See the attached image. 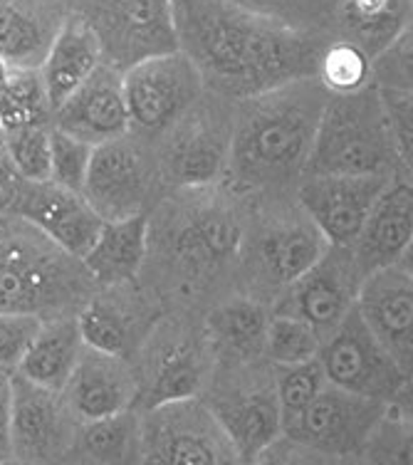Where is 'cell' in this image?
<instances>
[{
    "label": "cell",
    "mask_w": 413,
    "mask_h": 465,
    "mask_svg": "<svg viewBox=\"0 0 413 465\" xmlns=\"http://www.w3.org/2000/svg\"><path fill=\"white\" fill-rule=\"evenodd\" d=\"M77 426L63 394L13 374V465H64Z\"/></svg>",
    "instance_id": "cell-16"
},
{
    "label": "cell",
    "mask_w": 413,
    "mask_h": 465,
    "mask_svg": "<svg viewBox=\"0 0 413 465\" xmlns=\"http://www.w3.org/2000/svg\"><path fill=\"white\" fill-rule=\"evenodd\" d=\"M92 153H94V146L53 129V173H50V181H54L57 186L82 193L84 181H87V171H90Z\"/></svg>",
    "instance_id": "cell-38"
},
{
    "label": "cell",
    "mask_w": 413,
    "mask_h": 465,
    "mask_svg": "<svg viewBox=\"0 0 413 465\" xmlns=\"http://www.w3.org/2000/svg\"><path fill=\"white\" fill-rule=\"evenodd\" d=\"M261 206L265 213L261 218L251 215L241 262L251 287L245 295L261 302H265L262 297L268 295L272 302H278L297 280L315 268L332 245L324 241L320 228L297 201L272 198L262 201Z\"/></svg>",
    "instance_id": "cell-6"
},
{
    "label": "cell",
    "mask_w": 413,
    "mask_h": 465,
    "mask_svg": "<svg viewBox=\"0 0 413 465\" xmlns=\"http://www.w3.org/2000/svg\"><path fill=\"white\" fill-rule=\"evenodd\" d=\"M10 3H13V0H0V10H3V8H8Z\"/></svg>",
    "instance_id": "cell-49"
},
{
    "label": "cell",
    "mask_w": 413,
    "mask_h": 465,
    "mask_svg": "<svg viewBox=\"0 0 413 465\" xmlns=\"http://www.w3.org/2000/svg\"><path fill=\"white\" fill-rule=\"evenodd\" d=\"M124 97L132 134L156 143L206 97V84L196 64L176 50L129 67Z\"/></svg>",
    "instance_id": "cell-12"
},
{
    "label": "cell",
    "mask_w": 413,
    "mask_h": 465,
    "mask_svg": "<svg viewBox=\"0 0 413 465\" xmlns=\"http://www.w3.org/2000/svg\"><path fill=\"white\" fill-rule=\"evenodd\" d=\"M70 10L90 23L104 63L122 74L149 57L179 50L173 0H73Z\"/></svg>",
    "instance_id": "cell-11"
},
{
    "label": "cell",
    "mask_w": 413,
    "mask_h": 465,
    "mask_svg": "<svg viewBox=\"0 0 413 465\" xmlns=\"http://www.w3.org/2000/svg\"><path fill=\"white\" fill-rule=\"evenodd\" d=\"M30 181L23 179L8 156L0 159V215H15L20 208V201L25 196Z\"/></svg>",
    "instance_id": "cell-44"
},
{
    "label": "cell",
    "mask_w": 413,
    "mask_h": 465,
    "mask_svg": "<svg viewBox=\"0 0 413 465\" xmlns=\"http://www.w3.org/2000/svg\"><path fill=\"white\" fill-rule=\"evenodd\" d=\"M317 80L329 94H354L374 82V60L349 40H334L324 45Z\"/></svg>",
    "instance_id": "cell-33"
},
{
    "label": "cell",
    "mask_w": 413,
    "mask_h": 465,
    "mask_svg": "<svg viewBox=\"0 0 413 465\" xmlns=\"http://www.w3.org/2000/svg\"><path fill=\"white\" fill-rule=\"evenodd\" d=\"M322 340L312 327L292 314H270L265 337V361L272 367H297L320 357Z\"/></svg>",
    "instance_id": "cell-34"
},
{
    "label": "cell",
    "mask_w": 413,
    "mask_h": 465,
    "mask_svg": "<svg viewBox=\"0 0 413 465\" xmlns=\"http://www.w3.org/2000/svg\"><path fill=\"white\" fill-rule=\"evenodd\" d=\"M149 248V213L104 223L94 248L82 260L99 290L134 285L142 278Z\"/></svg>",
    "instance_id": "cell-28"
},
{
    "label": "cell",
    "mask_w": 413,
    "mask_h": 465,
    "mask_svg": "<svg viewBox=\"0 0 413 465\" xmlns=\"http://www.w3.org/2000/svg\"><path fill=\"white\" fill-rule=\"evenodd\" d=\"M54 109L40 70H13L0 77V129L53 126Z\"/></svg>",
    "instance_id": "cell-32"
},
{
    "label": "cell",
    "mask_w": 413,
    "mask_h": 465,
    "mask_svg": "<svg viewBox=\"0 0 413 465\" xmlns=\"http://www.w3.org/2000/svg\"><path fill=\"white\" fill-rule=\"evenodd\" d=\"M70 15L64 0H13L0 10V63L40 70Z\"/></svg>",
    "instance_id": "cell-25"
},
{
    "label": "cell",
    "mask_w": 413,
    "mask_h": 465,
    "mask_svg": "<svg viewBox=\"0 0 413 465\" xmlns=\"http://www.w3.org/2000/svg\"><path fill=\"white\" fill-rule=\"evenodd\" d=\"M344 40H349L377 63L413 25V0H334Z\"/></svg>",
    "instance_id": "cell-30"
},
{
    "label": "cell",
    "mask_w": 413,
    "mask_h": 465,
    "mask_svg": "<svg viewBox=\"0 0 413 465\" xmlns=\"http://www.w3.org/2000/svg\"><path fill=\"white\" fill-rule=\"evenodd\" d=\"M97 282L80 258L27 223L0 215V312L40 317H77L97 295Z\"/></svg>",
    "instance_id": "cell-4"
},
{
    "label": "cell",
    "mask_w": 413,
    "mask_h": 465,
    "mask_svg": "<svg viewBox=\"0 0 413 465\" xmlns=\"http://www.w3.org/2000/svg\"><path fill=\"white\" fill-rule=\"evenodd\" d=\"M320 361L332 386L388 406L406 384V376L398 371L387 349L379 344L357 307L334 334L322 341Z\"/></svg>",
    "instance_id": "cell-15"
},
{
    "label": "cell",
    "mask_w": 413,
    "mask_h": 465,
    "mask_svg": "<svg viewBox=\"0 0 413 465\" xmlns=\"http://www.w3.org/2000/svg\"><path fill=\"white\" fill-rule=\"evenodd\" d=\"M144 413L124 411L97 420H80L64 465H142Z\"/></svg>",
    "instance_id": "cell-29"
},
{
    "label": "cell",
    "mask_w": 413,
    "mask_h": 465,
    "mask_svg": "<svg viewBox=\"0 0 413 465\" xmlns=\"http://www.w3.org/2000/svg\"><path fill=\"white\" fill-rule=\"evenodd\" d=\"M63 399L77 420L134 411L139 403V376L132 359L84 347Z\"/></svg>",
    "instance_id": "cell-21"
},
{
    "label": "cell",
    "mask_w": 413,
    "mask_h": 465,
    "mask_svg": "<svg viewBox=\"0 0 413 465\" xmlns=\"http://www.w3.org/2000/svg\"><path fill=\"white\" fill-rule=\"evenodd\" d=\"M396 268L401 270V272H406V275L413 280V238L411 242H408V248L404 251V255H401V260L396 262Z\"/></svg>",
    "instance_id": "cell-47"
},
{
    "label": "cell",
    "mask_w": 413,
    "mask_h": 465,
    "mask_svg": "<svg viewBox=\"0 0 413 465\" xmlns=\"http://www.w3.org/2000/svg\"><path fill=\"white\" fill-rule=\"evenodd\" d=\"M357 310L387 349L398 371L413 376V280L398 268L381 270L361 282Z\"/></svg>",
    "instance_id": "cell-22"
},
{
    "label": "cell",
    "mask_w": 413,
    "mask_h": 465,
    "mask_svg": "<svg viewBox=\"0 0 413 465\" xmlns=\"http://www.w3.org/2000/svg\"><path fill=\"white\" fill-rule=\"evenodd\" d=\"M270 312L251 295H228L208 310L203 334L213 364H252L265 359Z\"/></svg>",
    "instance_id": "cell-26"
},
{
    "label": "cell",
    "mask_w": 413,
    "mask_h": 465,
    "mask_svg": "<svg viewBox=\"0 0 413 465\" xmlns=\"http://www.w3.org/2000/svg\"><path fill=\"white\" fill-rule=\"evenodd\" d=\"M379 90H381V102L387 109L401 169L413 173V92L391 90V87H379Z\"/></svg>",
    "instance_id": "cell-40"
},
{
    "label": "cell",
    "mask_w": 413,
    "mask_h": 465,
    "mask_svg": "<svg viewBox=\"0 0 413 465\" xmlns=\"http://www.w3.org/2000/svg\"><path fill=\"white\" fill-rule=\"evenodd\" d=\"M248 465H327V458L282 433L275 443H270Z\"/></svg>",
    "instance_id": "cell-42"
},
{
    "label": "cell",
    "mask_w": 413,
    "mask_h": 465,
    "mask_svg": "<svg viewBox=\"0 0 413 465\" xmlns=\"http://www.w3.org/2000/svg\"><path fill=\"white\" fill-rule=\"evenodd\" d=\"M8 159L30 183L50 181L53 173V126H23L5 132Z\"/></svg>",
    "instance_id": "cell-36"
},
{
    "label": "cell",
    "mask_w": 413,
    "mask_h": 465,
    "mask_svg": "<svg viewBox=\"0 0 413 465\" xmlns=\"http://www.w3.org/2000/svg\"><path fill=\"white\" fill-rule=\"evenodd\" d=\"M142 465H245L203 399L144 413Z\"/></svg>",
    "instance_id": "cell-13"
},
{
    "label": "cell",
    "mask_w": 413,
    "mask_h": 465,
    "mask_svg": "<svg viewBox=\"0 0 413 465\" xmlns=\"http://www.w3.org/2000/svg\"><path fill=\"white\" fill-rule=\"evenodd\" d=\"M13 374L0 371V465H13Z\"/></svg>",
    "instance_id": "cell-45"
},
{
    "label": "cell",
    "mask_w": 413,
    "mask_h": 465,
    "mask_svg": "<svg viewBox=\"0 0 413 465\" xmlns=\"http://www.w3.org/2000/svg\"><path fill=\"white\" fill-rule=\"evenodd\" d=\"M388 409L391 406L384 401L327 384L282 433L324 458L359 456L387 419Z\"/></svg>",
    "instance_id": "cell-14"
},
{
    "label": "cell",
    "mask_w": 413,
    "mask_h": 465,
    "mask_svg": "<svg viewBox=\"0 0 413 465\" xmlns=\"http://www.w3.org/2000/svg\"><path fill=\"white\" fill-rule=\"evenodd\" d=\"M82 193L104 223L152 213L166 193L153 143L126 134L94 146Z\"/></svg>",
    "instance_id": "cell-10"
},
{
    "label": "cell",
    "mask_w": 413,
    "mask_h": 465,
    "mask_svg": "<svg viewBox=\"0 0 413 465\" xmlns=\"http://www.w3.org/2000/svg\"><path fill=\"white\" fill-rule=\"evenodd\" d=\"M413 238V173L398 169L379 196L364 231L351 245L361 278L396 268Z\"/></svg>",
    "instance_id": "cell-24"
},
{
    "label": "cell",
    "mask_w": 413,
    "mask_h": 465,
    "mask_svg": "<svg viewBox=\"0 0 413 465\" xmlns=\"http://www.w3.org/2000/svg\"><path fill=\"white\" fill-rule=\"evenodd\" d=\"M179 50L206 92L243 102L317 77L324 45L302 27L235 0H173Z\"/></svg>",
    "instance_id": "cell-1"
},
{
    "label": "cell",
    "mask_w": 413,
    "mask_h": 465,
    "mask_svg": "<svg viewBox=\"0 0 413 465\" xmlns=\"http://www.w3.org/2000/svg\"><path fill=\"white\" fill-rule=\"evenodd\" d=\"M15 215L25 218L63 251L80 260L87 258L104 228V221L84 193L57 186L54 181L30 183Z\"/></svg>",
    "instance_id": "cell-23"
},
{
    "label": "cell",
    "mask_w": 413,
    "mask_h": 465,
    "mask_svg": "<svg viewBox=\"0 0 413 465\" xmlns=\"http://www.w3.org/2000/svg\"><path fill=\"white\" fill-rule=\"evenodd\" d=\"M329 92L317 77L233 102L225 186L248 201L285 198L307 179Z\"/></svg>",
    "instance_id": "cell-3"
},
{
    "label": "cell",
    "mask_w": 413,
    "mask_h": 465,
    "mask_svg": "<svg viewBox=\"0 0 413 465\" xmlns=\"http://www.w3.org/2000/svg\"><path fill=\"white\" fill-rule=\"evenodd\" d=\"M235 3H241V5H248L252 10H261V13H268L272 18H280L290 23V25L302 27L300 25V20H307L312 13L310 10H315L322 5V0H235ZM305 30V27H302ZM310 33V30H307Z\"/></svg>",
    "instance_id": "cell-43"
},
{
    "label": "cell",
    "mask_w": 413,
    "mask_h": 465,
    "mask_svg": "<svg viewBox=\"0 0 413 465\" xmlns=\"http://www.w3.org/2000/svg\"><path fill=\"white\" fill-rule=\"evenodd\" d=\"M359 268L349 248H329L315 268L275 302V312L292 314L327 340L357 307L361 290Z\"/></svg>",
    "instance_id": "cell-18"
},
{
    "label": "cell",
    "mask_w": 413,
    "mask_h": 465,
    "mask_svg": "<svg viewBox=\"0 0 413 465\" xmlns=\"http://www.w3.org/2000/svg\"><path fill=\"white\" fill-rule=\"evenodd\" d=\"M252 208L218 183L166 191L149 213V248L139 285L159 307L198 302L238 272Z\"/></svg>",
    "instance_id": "cell-2"
},
{
    "label": "cell",
    "mask_w": 413,
    "mask_h": 465,
    "mask_svg": "<svg viewBox=\"0 0 413 465\" xmlns=\"http://www.w3.org/2000/svg\"><path fill=\"white\" fill-rule=\"evenodd\" d=\"M201 399L245 465L282 436L275 367L262 369V361L218 364Z\"/></svg>",
    "instance_id": "cell-8"
},
{
    "label": "cell",
    "mask_w": 413,
    "mask_h": 465,
    "mask_svg": "<svg viewBox=\"0 0 413 465\" xmlns=\"http://www.w3.org/2000/svg\"><path fill=\"white\" fill-rule=\"evenodd\" d=\"M398 169L401 162L377 82L354 94H329L307 176H367Z\"/></svg>",
    "instance_id": "cell-5"
},
{
    "label": "cell",
    "mask_w": 413,
    "mask_h": 465,
    "mask_svg": "<svg viewBox=\"0 0 413 465\" xmlns=\"http://www.w3.org/2000/svg\"><path fill=\"white\" fill-rule=\"evenodd\" d=\"M233 142V102L206 97L153 143L166 191L208 188L225 181Z\"/></svg>",
    "instance_id": "cell-9"
},
{
    "label": "cell",
    "mask_w": 413,
    "mask_h": 465,
    "mask_svg": "<svg viewBox=\"0 0 413 465\" xmlns=\"http://www.w3.org/2000/svg\"><path fill=\"white\" fill-rule=\"evenodd\" d=\"M132 364L139 376L136 411L142 413L201 399L216 367L203 327H193L183 312H163L136 349Z\"/></svg>",
    "instance_id": "cell-7"
},
{
    "label": "cell",
    "mask_w": 413,
    "mask_h": 465,
    "mask_svg": "<svg viewBox=\"0 0 413 465\" xmlns=\"http://www.w3.org/2000/svg\"><path fill=\"white\" fill-rule=\"evenodd\" d=\"M8 156V143H5V132L0 129V159H5Z\"/></svg>",
    "instance_id": "cell-48"
},
{
    "label": "cell",
    "mask_w": 413,
    "mask_h": 465,
    "mask_svg": "<svg viewBox=\"0 0 413 465\" xmlns=\"http://www.w3.org/2000/svg\"><path fill=\"white\" fill-rule=\"evenodd\" d=\"M43 327L40 317L0 312V371L15 374Z\"/></svg>",
    "instance_id": "cell-39"
},
{
    "label": "cell",
    "mask_w": 413,
    "mask_h": 465,
    "mask_svg": "<svg viewBox=\"0 0 413 465\" xmlns=\"http://www.w3.org/2000/svg\"><path fill=\"white\" fill-rule=\"evenodd\" d=\"M102 63H104V54H102L97 33L92 30L87 20L70 10L53 50L40 67V77L45 82L53 109L60 107L64 99L80 90Z\"/></svg>",
    "instance_id": "cell-27"
},
{
    "label": "cell",
    "mask_w": 413,
    "mask_h": 465,
    "mask_svg": "<svg viewBox=\"0 0 413 465\" xmlns=\"http://www.w3.org/2000/svg\"><path fill=\"white\" fill-rule=\"evenodd\" d=\"M162 314L144 287L134 282L97 290L77 314V322L87 347L132 359Z\"/></svg>",
    "instance_id": "cell-19"
},
{
    "label": "cell",
    "mask_w": 413,
    "mask_h": 465,
    "mask_svg": "<svg viewBox=\"0 0 413 465\" xmlns=\"http://www.w3.org/2000/svg\"><path fill=\"white\" fill-rule=\"evenodd\" d=\"M364 456L371 465H413V416L388 409Z\"/></svg>",
    "instance_id": "cell-37"
},
{
    "label": "cell",
    "mask_w": 413,
    "mask_h": 465,
    "mask_svg": "<svg viewBox=\"0 0 413 465\" xmlns=\"http://www.w3.org/2000/svg\"><path fill=\"white\" fill-rule=\"evenodd\" d=\"M391 411L401 413V416H413V376L406 379V384L401 386V391L396 394L391 401Z\"/></svg>",
    "instance_id": "cell-46"
},
{
    "label": "cell",
    "mask_w": 413,
    "mask_h": 465,
    "mask_svg": "<svg viewBox=\"0 0 413 465\" xmlns=\"http://www.w3.org/2000/svg\"><path fill=\"white\" fill-rule=\"evenodd\" d=\"M391 179L394 173L307 176L295 201L332 248H351Z\"/></svg>",
    "instance_id": "cell-17"
},
{
    "label": "cell",
    "mask_w": 413,
    "mask_h": 465,
    "mask_svg": "<svg viewBox=\"0 0 413 465\" xmlns=\"http://www.w3.org/2000/svg\"><path fill=\"white\" fill-rule=\"evenodd\" d=\"M53 129L90 146H102L132 134L124 74L107 63L99 64L90 80L54 109Z\"/></svg>",
    "instance_id": "cell-20"
},
{
    "label": "cell",
    "mask_w": 413,
    "mask_h": 465,
    "mask_svg": "<svg viewBox=\"0 0 413 465\" xmlns=\"http://www.w3.org/2000/svg\"><path fill=\"white\" fill-rule=\"evenodd\" d=\"M84 347L87 344L82 340L77 317L47 320L37 331L33 347L15 374L33 381L35 386H43L47 391L63 394Z\"/></svg>",
    "instance_id": "cell-31"
},
{
    "label": "cell",
    "mask_w": 413,
    "mask_h": 465,
    "mask_svg": "<svg viewBox=\"0 0 413 465\" xmlns=\"http://www.w3.org/2000/svg\"><path fill=\"white\" fill-rule=\"evenodd\" d=\"M327 381L320 357L297 367H275V386H278V401L282 411V429L290 420H295L315 401Z\"/></svg>",
    "instance_id": "cell-35"
},
{
    "label": "cell",
    "mask_w": 413,
    "mask_h": 465,
    "mask_svg": "<svg viewBox=\"0 0 413 465\" xmlns=\"http://www.w3.org/2000/svg\"><path fill=\"white\" fill-rule=\"evenodd\" d=\"M64 3H73V0H64Z\"/></svg>",
    "instance_id": "cell-50"
},
{
    "label": "cell",
    "mask_w": 413,
    "mask_h": 465,
    "mask_svg": "<svg viewBox=\"0 0 413 465\" xmlns=\"http://www.w3.org/2000/svg\"><path fill=\"white\" fill-rule=\"evenodd\" d=\"M379 87L413 92V25L374 63Z\"/></svg>",
    "instance_id": "cell-41"
}]
</instances>
